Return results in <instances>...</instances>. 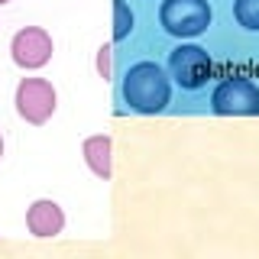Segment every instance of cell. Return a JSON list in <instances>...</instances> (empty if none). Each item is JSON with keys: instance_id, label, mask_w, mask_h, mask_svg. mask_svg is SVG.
<instances>
[{"instance_id": "1", "label": "cell", "mask_w": 259, "mask_h": 259, "mask_svg": "<svg viewBox=\"0 0 259 259\" xmlns=\"http://www.w3.org/2000/svg\"><path fill=\"white\" fill-rule=\"evenodd\" d=\"M120 94H123V104L136 113H146V117L162 113L172 101V75L149 59L136 62L126 68Z\"/></svg>"}, {"instance_id": "6", "label": "cell", "mask_w": 259, "mask_h": 259, "mask_svg": "<svg viewBox=\"0 0 259 259\" xmlns=\"http://www.w3.org/2000/svg\"><path fill=\"white\" fill-rule=\"evenodd\" d=\"M52 36L42 29V26H23L13 32L10 39V59L20 65L23 71H39L52 62Z\"/></svg>"}, {"instance_id": "10", "label": "cell", "mask_w": 259, "mask_h": 259, "mask_svg": "<svg viewBox=\"0 0 259 259\" xmlns=\"http://www.w3.org/2000/svg\"><path fill=\"white\" fill-rule=\"evenodd\" d=\"M233 16L243 29L259 32V0H233Z\"/></svg>"}, {"instance_id": "9", "label": "cell", "mask_w": 259, "mask_h": 259, "mask_svg": "<svg viewBox=\"0 0 259 259\" xmlns=\"http://www.w3.org/2000/svg\"><path fill=\"white\" fill-rule=\"evenodd\" d=\"M136 26V16L130 10L126 0H113V42H123L130 39V32Z\"/></svg>"}, {"instance_id": "11", "label": "cell", "mask_w": 259, "mask_h": 259, "mask_svg": "<svg viewBox=\"0 0 259 259\" xmlns=\"http://www.w3.org/2000/svg\"><path fill=\"white\" fill-rule=\"evenodd\" d=\"M97 75H101L104 81H110L113 78V49L110 46H101L97 49Z\"/></svg>"}, {"instance_id": "5", "label": "cell", "mask_w": 259, "mask_h": 259, "mask_svg": "<svg viewBox=\"0 0 259 259\" xmlns=\"http://www.w3.org/2000/svg\"><path fill=\"white\" fill-rule=\"evenodd\" d=\"M13 104H16V113H20L26 123L42 126V123L52 120L55 107H59V91L52 88L49 78H23L20 84H16Z\"/></svg>"}, {"instance_id": "13", "label": "cell", "mask_w": 259, "mask_h": 259, "mask_svg": "<svg viewBox=\"0 0 259 259\" xmlns=\"http://www.w3.org/2000/svg\"><path fill=\"white\" fill-rule=\"evenodd\" d=\"M4 4H10V0H0V7H4Z\"/></svg>"}, {"instance_id": "7", "label": "cell", "mask_w": 259, "mask_h": 259, "mask_svg": "<svg viewBox=\"0 0 259 259\" xmlns=\"http://www.w3.org/2000/svg\"><path fill=\"white\" fill-rule=\"evenodd\" d=\"M26 230L39 240H49V237H59L65 230V210L59 201L52 198H39L26 207Z\"/></svg>"}, {"instance_id": "3", "label": "cell", "mask_w": 259, "mask_h": 259, "mask_svg": "<svg viewBox=\"0 0 259 259\" xmlns=\"http://www.w3.org/2000/svg\"><path fill=\"white\" fill-rule=\"evenodd\" d=\"M217 117H259V84L249 78H224L210 91Z\"/></svg>"}, {"instance_id": "8", "label": "cell", "mask_w": 259, "mask_h": 259, "mask_svg": "<svg viewBox=\"0 0 259 259\" xmlns=\"http://www.w3.org/2000/svg\"><path fill=\"white\" fill-rule=\"evenodd\" d=\"M81 156H84V165L91 168L101 182H107L110 172H113V143H110L107 133L88 136V140L81 143Z\"/></svg>"}, {"instance_id": "12", "label": "cell", "mask_w": 259, "mask_h": 259, "mask_svg": "<svg viewBox=\"0 0 259 259\" xmlns=\"http://www.w3.org/2000/svg\"><path fill=\"white\" fill-rule=\"evenodd\" d=\"M0 159H4V136H0Z\"/></svg>"}, {"instance_id": "4", "label": "cell", "mask_w": 259, "mask_h": 259, "mask_svg": "<svg viewBox=\"0 0 259 259\" xmlns=\"http://www.w3.org/2000/svg\"><path fill=\"white\" fill-rule=\"evenodd\" d=\"M214 62H210L207 49L194 46V42H182L168 52V75L182 91H201L210 81Z\"/></svg>"}, {"instance_id": "2", "label": "cell", "mask_w": 259, "mask_h": 259, "mask_svg": "<svg viewBox=\"0 0 259 259\" xmlns=\"http://www.w3.org/2000/svg\"><path fill=\"white\" fill-rule=\"evenodd\" d=\"M210 4L207 0H162L159 23L175 39H194L210 26Z\"/></svg>"}]
</instances>
